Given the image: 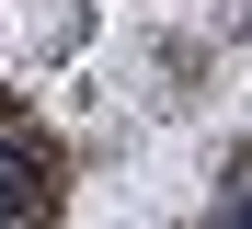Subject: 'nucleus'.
<instances>
[{"instance_id": "nucleus-1", "label": "nucleus", "mask_w": 252, "mask_h": 229, "mask_svg": "<svg viewBox=\"0 0 252 229\" xmlns=\"http://www.w3.org/2000/svg\"><path fill=\"white\" fill-rule=\"evenodd\" d=\"M0 229H58V149L0 137Z\"/></svg>"}, {"instance_id": "nucleus-2", "label": "nucleus", "mask_w": 252, "mask_h": 229, "mask_svg": "<svg viewBox=\"0 0 252 229\" xmlns=\"http://www.w3.org/2000/svg\"><path fill=\"white\" fill-rule=\"evenodd\" d=\"M218 229H252V183H241V195H229V206H218Z\"/></svg>"}]
</instances>
